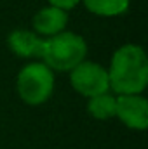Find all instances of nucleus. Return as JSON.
Returning a JSON list of instances; mask_svg holds the SVG:
<instances>
[{
	"label": "nucleus",
	"instance_id": "8",
	"mask_svg": "<svg viewBox=\"0 0 148 149\" xmlns=\"http://www.w3.org/2000/svg\"><path fill=\"white\" fill-rule=\"evenodd\" d=\"M115 108H117V97L111 95L110 92L91 97L87 101V113L94 118V120H110L115 118Z\"/></svg>",
	"mask_w": 148,
	"mask_h": 149
},
{
	"label": "nucleus",
	"instance_id": "10",
	"mask_svg": "<svg viewBox=\"0 0 148 149\" xmlns=\"http://www.w3.org/2000/svg\"><path fill=\"white\" fill-rule=\"evenodd\" d=\"M49 2V5H52V7H58V9H63V10H70V9H73L75 5H78V2H82V0H47Z\"/></svg>",
	"mask_w": 148,
	"mask_h": 149
},
{
	"label": "nucleus",
	"instance_id": "3",
	"mask_svg": "<svg viewBox=\"0 0 148 149\" xmlns=\"http://www.w3.org/2000/svg\"><path fill=\"white\" fill-rule=\"evenodd\" d=\"M16 90L23 102L40 106L54 92V71H51L40 61L28 63L18 73Z\"/></svg>",
	"mask_w": 148,
	"mask_h": 149
},
{
	"label": "nucleus",
	"instance_id": "6",
	"mask_svg": "<svg viewBox=\"0 0 148 149\" xmlns=\"http://www.w3.org/2000/svg\"><path fill=\"white\" fill-rule=\"evenodd\" d=\"M33 30L38 37L49 38L54 37L61 31H65L66 24H68V12L52 5H47L44 9H40L37 14L33 16Z\"/></svg>",
	"mask_w": 148,
	"mask_h": 149
},
{
	"label": "nucleus",
	"instance_id": "2",
	"mask_svg": "<svg viewBox=\"0 0 148 149\" xmlns=\"http://www.w3.org/2000/svg\"><path fill=\"white\" fill-rule=\"evenodd\" d=\"M87 56L85 40L73 31H61L54 37L44 38L40 63L51 71H72Z\"/></svg>",
	"mask_w": 148,
	"mask_h": 149
},
{
	"label": "nucleus",
	"instance_id": "5",
	"mask_svg": "<svg viewBox=\"0 0 148 149\" xmlns=\"http://www.w3.org/2000/svg\"><path fill=\"white\" fill-rule=\"evenodd\" d=\"M115 118L132 130L148 127V101L143 95H117Z\"/></svg>",
	"mask_w": 148,
	"mask_h": 149
},
{
	"label": "nucleus",
	"instance_id": "4",
	"mask_svg": "<svg viewBox=\"0 0 148 149\" xmlns=\"http://www.w3.org/2000/svg\"><path fill=\"white\" fill-rule=\"evenodd\" d=\"M70 83L75 92L91 99L110 92L108 71L103 64L96 61H82L70 71Z\"/></svg>",
	"mask_w": 148,
	"mask_h": 149
},
{
	"label": "nucleus",
	"instance_id": "7",
	"mask_svg": "<svg viewBox=\"0 0 148 149\" xmlns=\"http://www.w3.org/2000/svg\"><path fill=\"white\" fill-rule=\"evenodd\" d=\"M7 45L9 49L18 56V57H25V59H32L38 57L40 59V52H42V45H44V38L38 37L35 31L32 30H12L7 37Z\"/></svg>",
	"mask_w": 148,
	"mask_h": 149
},
{
	"label": "nucleus",
	"instance_id": "1",
	"mask_svg": "<svg viewBox=\"0 0 148 149\" xmlns=\"http://www.w3.org/2000/svg\"><path fill=\"white\" fill-rule=\"evenodd\" d=\"M106 71L110 90L117 95H141L148 85V59L143 47L136 43L118 47Z\"/></svg>",
	"mask_w": 148,
	"mask_h": 149
},
{
	"label": "nucleus",
	"instance_id": "9",
	"mask_svg": "<svg viewBox=\"0 0 148 149\" xmlns=\"http://www.w3.org/2000/svg\"><path fill=\"white\" fill-rule=\"evenodd\" d=\"M85 9L96 16H120L129 9L131 0H82Z\"/></svg>",
	"mask_w": 148,
	"mask_h": 149
}]
</instances>
